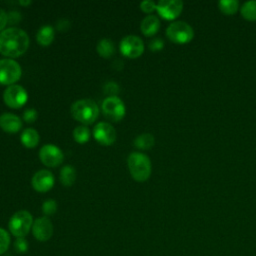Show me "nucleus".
I'll list each match as a JSON object with an SVG mask.
<instances>
[{
	"mask_svg": "<svg viewBox=\"0 0 256 256\" xmlns=\"http://www.w3.org/2000/svg\"><path fill=\"white\" fill-rule=\"evenodd\" d=\"M0 127L9 133H15L22 127L21 119L12 113H3L0 115Z\"/></svg>",
	"mask_w": 256,
	"mask_h": 256,
	"instance_id": "2eb2a0df",
	"label": "nucleus"
},
{
	"mask_svg": "<svg viewBox=\"0 0 256 256\" xmlns=\"http://www.w3.org/2000/svg\"><path fill=\"white\" fill-rule=\"evenodd\" d=\"M8 23V13L0 8V31L5 27Z\"/></svg>",
	"mask_w": 256,
	"mask_h": 256,
	"instance_id": "473e14b6",
	"label": "nucleus"
},
{
	"mask_svg": "<svg viewBox=\"0 0 256 256\" xmlns=\"http://www.w3.org/2000/svg\"><path fill=\"white\" fill-rule=\"evenodd\" d=\"M128 168L132 177L139 182H143L150 177L151 161L149 157L141 152H132L128 156Z\"/></svg>",
	"mask_w": 256,
	"mask_h": 256,
	"instance_id": "f03ea898",
	"label": "nucleus"
},
{
	"mask_svg": "<svg viewBox=\"0 0 256 256\" xmlns=\"http://www.w3.org/2000/svg\"><path fill=\"white\" fill-rule=\"evenodd\" d=\"M10 244V236L6 230L0 227V255L7 251Z\"/></svg>",
	"mask_w": 256,
	"mask_h": 256,
	"instance_id": "393cba45",
	"label": "nucleus"
},
{
	"mask_svg": "<svg viewBox=\"0 0 256 256\" xmlns=\"http://www.w3.org/2000/svg\"><path fill=\"white\" fill-rule=\"evenodd\" d=\"M73 137L78 143H85L90 138V129L85 125L77 126L73 130Z\"/></svg>",
	"mask_w": 256,
	"mask_h": 256,
	"instance_id": "b1692460",
	"label": "nucleus"
},
{
	"mask_svg": "<svg viewBox=\"0 0 256 256\" xmlns=\"http://www.w3.org/2000/svg\"><path fill=\"white\" fill-rule=\"evenodd\" d=\"M103 114L112 121H119L125 115V105L117 96H108L102 102Z\"/></svg>",
	"mask_w": 256,
	"mask_h": 256,
	"instance_id": "423d86ee",
	"label": "nucleus"
},
{
	"mask_svg": "<svg viewBox=\"0 0 256 256\" xmlns=\"http://www.w3.org/2000/svg\"><path fill=\"white\" fill-rule=\"evenodd\" d=\"M114 51H115V48L111 39L102 38L101 40H99L97 44V52L100 56L104 58H109L113 55Z\"/></svg>",
	"mask_w": 256,
	"mask_h": 256,
	"instance_id": "6ab92c4d",
	"label": "nucleus"
},
{
	"mask_svg": "<svg viewBox=\"0 0 256 256\" xmlns=\"http://www.w3.org/2000/svg\"><path fill=\"white\" fill-rule=\"evenodd\" d=\"M29 46L27 33L20 28L10 27L0 32V52L6 56L22 55Z\"/></svg>",
	"mask_w": 256,
	"mask_h": 256,
	"instance_id": "f257e3e1",
	"label": "nucleus"
},
{
	"mask_svg": "<svg viewBox=\"0 0 256 256\" xmlns=\"http://www.w3.org/2000/svg\"><path fill=\"white\" fill-rule=\"evenodd\" d=\"M19 3H20L21 5H29V4L31 3V1H30V0H26V1H19Z\"/></svg>",
	"mask_w": 256,
	"mask_h": 256,
	"instance_id": "f704fd0d",
	"label": "nucleus"
},
{
	"mask_svg": "<svg viewBox=\"0 0 256 256\" xmlns=\"http://www.w3.org/2000/svg\"><path fill=\"white\" fill-rule=\"evenodd\" d=\"M14 248L18 253H25L28 249V242L25 240L24 237L17 238L14 243Z\"/></svg>",
	"mask_w": 256,
	"mask_h": 256,
	"instance_id": "bb28decb",
	"label": "nucleus"
},
{
	"mask_svg": "<svg viewBox=\"0 0 256 256\" xmlns=\"http://www.w3.org/2000/svg\"><path fill=\"white\" fill-rule=\"evenodd\" d=\"M32 232L37 240L47 241L53 234L52 222L47 217H40L33 222Z\"/></svg>",
	"mask_w": 256,
	"mask_h": 256,
	"instance_id": "ddd939ff",
	"label": "nucleus"
},
{
	"mask_svg": "<svg viewBox=\"0 0 256 256\" xmlns=\"http://www.w3.org/2000/svg\"><path fill=\"white\" fill-rule=\"evenodd\" d=\"M54 28L50 25H43L36 34V39L39 44L43 46L49 45L54 39Z\"/></svg>",
	"mask_w": 256,
	"mask_h": 256,
	"instance_id": "f3484780",
	"label": "nucleus"
},
{
	"mask_svg": "<svg viewBox=\"0 0 256 256\" xmlns=\"http://www.w3.org/2000/svg\"><path fill=\"white\" fill-rule=\"evenodd\" d=\"M76 179V171L73 166L66 165L60 170V180L63 185L71 186Z\"/></svg>",
	"mask_w": 256,
	"mask_h": 256,
	"instance_id": "aec40b11",
	"label": "nucleus"
},
{
	"mask_svg": "<svg viewBox=\"0 0 256 256\" xmlns=\"http://www.w3.org/2000/svg\"><path fill=\"white\" fill-rule=\"evenodd\" d=\"M120 50L124 56L136 58L143 53L144 43L140 37L136 35H128L121 40Z\"/></svg>",
	"mask_w": 256,
	"mask_h": 256,
	"instance_id": "1a4fd4ad",
	"label": "nucleus"
},
{
	"mask_svg": "<svg viewBox=\"0 0 256 256\" xmlns=\"http://www.w3.org/2000/svg\"><path fill=\"white\" fill-rule=\"evenodd\" d=\"M104 91H105V93L109 94L110 96H116L119 92V86L115 82L111 81V82H108L104 86Z\"/></svg>",
	"mask_w": 256,
	"mask_h": 256,
	"instance_id": "c85d7f7f",
	"label": "nucleus"
},
{
	"mask_svg": "<svg viewBox=\"0 0 256 256\" xmlns=\"http://www.w3.org/2000/svg\"><path fill=\"white\" fill-rule=\"evenodd\" d=\"M21 20V14L17 11H10L8 13V23L16 24Z\"/></svg>",
	"mask_w": 256,
	"mask_h": 256,
	"instance_id": "2f4dec72",
	"label": "nucleus"
},
{
	"mask_svg": "<svg viewBox=\"0 0 256 256\" xmlns=\"http://www.w3.org/2000/svg\"><path fill=\"white\" fill-rule=\"evenodd\" d=\"M54 185V176L48 170H39L32 177V186L38 192H46Z\"/></svg>",
	"mask_w": 256,
	"mask_h": 256,
	"instance_id": "4468645a",
	"label": "nucleus"
},
{
	"mask_svg": "<svg viewBox=\"0 0 256 256\" xmlns=\"http://www.w3.org/2000/svg\"><path fill=\"white\" fill-rule=\"evenodd\" d=\"M242 16L249 20V21H255L256 20V0H250L246 1L242 4L240 8Z\"/></svg>",
	"mask_w": 256,
	"mask_h": 256,
	"instance_id": "4be33fe9",
	"label": "nucleus"
},
{
	"mask_svg": "<svg viewBox=\"0 0 256 256\" xmlns=\"http://www.w3.org/2000/svg\"><path fill=\"white\" fill-rule=\"evenodd\" d=\"M21 76V67L13 59L5 58L0 60V83L13 84Z\"/></svg>",
	"mask_w": 256,
	"mask_h": 256,
	"instance_id": "0eeeda50",
	"label": "nucleus"
},
{
	"mask_svg": "<svg viewBox=\"0 0 256 256\" xmlns=\"http://www.w3.org/2000/svg\"><path fill=\"white\" fill-rule=\"evenodd\" d=\"M57 210V203L54 199H47L42 204V211L45 215L49 216L56 212Z\"/></svg>",
	"mask_w": 256,
	"mask_h": 256,
	"instance_id": "a878e982",
	"label": "nucleus"
},
{
	"mask_svg": "<svg viewBox=\"0 0 256 256\" xmlns=\"http://www.w3.org/2000/svg\"><path fill=\"white\" fill-rule=\"evenodd\" d=\"M41 162L48 167H56L63 161L64 155L60 148L53 144H45L39 151Z\"/></svg>",
	"mask_w": 256,
	"mask_h": 256,
	"instance_id": "9d476101",
	"label": "nucleus"
},
{
	"mask_svg": "<svg viewBox=\"0 0 256 256\" xmlns=\"http://www.w3.org/2000/svg\"><path fill=\"white\" fill-rule=\"evenodd\" d=\"M71 114L83 124H91L99 115V107L91 99H80L72 104Z\"/></svg>",
	"mask_w": 256,
	"mask_h": 256,
	"instance_id": "7ed1b4c3",
	"label": "nucleus"
},
{
	"mask_svg": "<svg viewBox=\"0 0 256 256\" xmlns=\"http://www.w3.org/2000/svg\"><path fill=\"white\" fill-rule=\"evenodd\" d=\"M156 9L164 19L172 20L182 12L183 2L180 0H161L157 3Z\"/></svg>",
	"mask_w": 256,
	"mask_h": 256,
	"instance_id": "9b49d317",
	"label": "nucleus"
},
{
	"mask_svg": "<svg viewBox=\"0 0 256 256\" xmlns=\"http://www.w3.org/2000/svg\"><path fill=\"white\" fill-rule=\"evenodd\" d=\"M167 37L175 43L184 44L188 43L194 37L193 28L185 21H174L166 29Z\"/></svg>",
	"mask_w": 256,
	"mask_h": 256,
	"instance_id": "39448f33",
	"label": "nucleus"
},
{
	"mask_svg": "<svg viewBox=\"0 0 256 256\" xmlns=\"http://www.w3.org/2000/svg\"><path fill=\"white\" fill-rule=\"evenodd\" d=\"M94 138L102 145H111L116 139L114 127L107 122H99L93 129Z\"/></svg>",
	"mask_w": 256,
	"mask_h": 256,
	"instance_id": "f8f14e48",
	"label": "nucleus"
},
{
	"mask_svg": "<svg viewBox=\"0 0 256 256\" xmlns=\"http://www.w3.org/2000/svg\"><path fill=\"white\" fill-rule=\"evenodd\" d=\"M220 11L226 15L234 14L239 8V2L237 0H220L218 2Z\"/></svg>",
	"mask_w": 256,
	"mask_h": 256,
	"instance_id": "5701e85b",
	"label": "nucleus"
},
{
	"mask_svg": "<svg viewBox=\"0 0 256 256\" xmlns=\"http://www.w3.org/2000/svg\"><path fill=\"white\" fill-rule=\"evenodd\" d=\"M37 111L33 108H28L24 111L23 113V119L26 121V122H34L37 118Z\"/></svg>",
	"mask_w": 256,
	"mask_h": 256,
	"instance_id": "c756f323",
	"label": "nucleus"
},
{
	"mask_svg": "<svg viewBox=\"0 0 256 256\" xmlns=\"http://www.w3.org/2000/svg\"><path fill=\"white\" fill-rule=\"evenodd\" d=\"M164 47V41L160 38V37H156L153 38L152 40H150L149 42V48L152 51H159L162 50V48Z\"/></svg>",
	"mask_w": 256,
	"mask_h": 256,
	"instance_id": "cd10ccee",
	"label": "nucleus"
},
{
	"mask_svg": "<svg viewBox=\"0 0 256 256\" xmlns=\"http://www.w3.org/2000/svg\"><path fill=\"white\" fill-rule=\"evenodd\" d=\"M156 6H157V4L154 1H152V0H144V1H142L140 3V8L144 12H147V13L152 12L153 10H155Z\"/></svg>",
	"mask_w": 256,
	"mask_h": 256,
	"instance_id": "7c9ffc66",
	"label": "nucleus"
},
{
	"mask_svg": "<svg viewBox=\"0 0 256 256\" xmlns=\"http://www.w3.org/2000/svg\"><path fill=\"white\" fill-rule=\"evenodd\" d=\"M154 136L150 133H143L134 139V145L139 149H149L154 145Z\"/></svg>",
	"mask_w": 256,
	"mask_h": 256,
	"instance_id": "412c9836",
	"label": "nucleus"
},
{
	"mask_svg": "<svg viewBox=\"0 0 256 256\" xmlns=\"http://www.w3.org/2000/svg\"><path fill=\"white\" fill-rule=\"evenodd\" d=\"M21 142L24 146L28 148L35 147L39 142V134L38 132L33 128H26L22 131L20 136Z\"/></svg>",
	"mask_w": 256,
	"mask_h": 256,
	"instance_id": "a211bd4d",
	"label": "nucleus"
},
{
	"mask_svg": "<svg viewBox=\"0 0 256 256\" xmlns=\"http://www.w3.org/2000/svg\"><path fill=\"white\" fill-rule=\"evenodd\" d=\"M27 99V91L21 85L12 84L8 86L3 93L4 102L11 108H19L23 106Z\"/></svg>",
	"mask_w": 256,
	"mask_h": 256,
	"instance_id": "6e6552de",
	"label": "nucleus"
},
{
	"mask_svg": "<svg viewBox=\"0 0 256 256\" xmlns=\"http://www.w3.org/2000/svg\"><path fill=\"white\" fill-rule=\"evenodd\" d=\"M9 230L17 238L25 237L33 225L32 215L26 210L17 211L9 220Z\"/></svg>",
	"mask_w": 256,
	"mask_h": 256,
	"instance_id": "20e7f679",
	"label": "nucleus"
},
{
	"mask_svg": "<svg viewBox=\"0 0 256 256\" xmlns=\"http://www.w3.org/2000/svg\"><path fill=\"white\" fill-rule=\"evenodd\" d=\"M140 28L144 35L152 36L159 30L160 20L155 15H148L141 21Z\"/></svg>",
	"mask_w": 256,
	"mask_h": 256,
	"instance_id": "dca6fc26",
	"label": "nucleus"
},
{
	"mask_svg": "<svg viewBox=\"0 0 256 256\" xmlns=\"http://www.w3.org/2000/svg\"><path fill=\"white\" fill-rule=\"evenodd\" d=\"M70 24H69V21L66 20V19H61L58 23H57V28L61 31H65L67 28H69Z\"/></svg>",
	"mask_w": 256,
	"mask_h": 256,
	"instance_id": "72a5a7b5",
	"label": "nucleus"
}]
</instances>
